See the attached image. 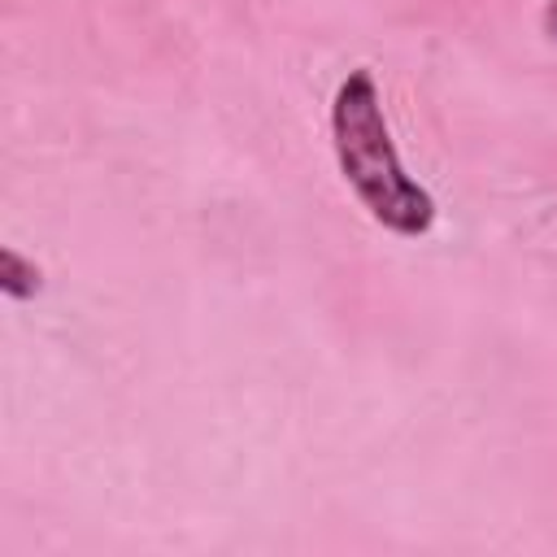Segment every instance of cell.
Segmentation results:
<instances>
[{
  "label": "cell",
  "instance_id": "6da1fadb",
  "mask_svg": "<svg viewBox=\"0 0 557 557\" xmlns=\"http://www.w3.org/2000/svg\"><path fill=\"white\" fill-rule=\"evenodd\" d=\"M331 135H335L339 170L352 183V191L361 196V205L374 213V222H383L387 231H400V235H422L435 218V205L405 174V165L392 148L370 70H352L339 83L335 104H331Z\"/></svg>",
  "mask_w": 557,
  "mask_h": 557
},
{
  "label": "cell",
  "instance_id": "7a4b0ae2",
  "mask_svg": "<svg viewBox=\"0 0 557 557\" xmlns=\"http://www.w3.org/2000/svg\"><path fill=\"white\" fill-rule=\"evenodd\" d=\"M0 287L9 292V296H35L39 292V270L30 265V261H22L13 248H4L0 252Z\"/></svg>",
  "mask_w": 557,
  "mask_h": 557
},
{
  "label": "cell",
  "instance_id": "3957f363",
  "mask_svg": "<svg viewBox=\"0 0 557 557\" xmlns=\"http://www.w3.org/2000/svg\"><path fill=\"white\" fill-rule=\"evenodd\" d=\"M544 26H548V35H553V39H557V0H553V4H548V13H544Z\"/></svg>",
  "mask_w": 557,
  "mask_h": 557
}]
</instances>
